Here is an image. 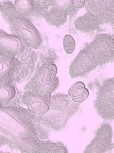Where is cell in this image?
Returning <instances> with one entry per match:
<instances>
[{"mask_svg": "<svg viewBox=\"0 0 114 153\" xmlns=\"http://www.w3.org/2000/svg\"><path fill=\"white\" fill-rule=\"evenodd\" d=\"M36 115L21 107H2L0 105V132L12 140L17 150L32 153L38 140L35 129Z\"/></svg>", "mask_w": 114, "mask_h": 153, "instance_id": "cell-1", "label": "cell"}, {"mask_svg": "<svg viewBox=\"0 0 114 153\" xmlns=\"http://www.w3.org/2000/svg\"><path fill=\"white\" fill-rule=\"evenodd\" d=\"M114 51L113 36L106 33L96 35L73 60L69 68L70 77L85 76L98 66L109 62L113 59Z\"/></svg>", "mask_w": 114, "mask_h": 153, "instance_id": "cell-2", "label": "cell"}, {"mask_svg": "<svg viewBox=\"0 0 114 153\" xmlns=\"http://www.w3.org/2000/svg\"><path fill=\"white\" fill-rule=\"evenodd\" d=\"M80 103L72 100L69 95L56 94L51 97L48 111L36 116L34 123L43 124L55 132H59L67 126L68 122L78 111Z\"/></svg>", "mask_w": 114, "mask_h": 153, "instance_id": "cell-3", "label": "cell"}, {"mask_svg": "<svg viewBox=\"0 0 114 153\" xmlns=\"http://www.w3.org/2000/svg\"><path fill=\"white\" fill-rule=\"evenodd\" d=\"M0 10L7 17L16 35L25 42L28 48L37 50L42 43V38L31 20L16 12L10 3L1 5Z\"/></svg>", "mask_w": 114, "mask_h": 153, "instance_id": "cell-4", "label": "cell"}, {"mask_svg": "<svg viewBox=\"0 0 114 153\" xmlns=\"http://www.w3.org/2000/svg\"><path fill=\"white\" fill-rule=\"evenodd\" d=\"M57 73L56 65L50 60H45L37 68L34 74L24 89L51 99V94L59 84Z\"/></svg>", "mask_w": 114, "mask_h": 153, "instance_id": "cell-5", "label": "cell"}, {"mask_svg": "<svg viewBox=\"0 0 114 153\" xmlns=\"http://www.w3.org/2000/svg\"><path fill=\"white\" fill-rule=\"evenodd\" d=\"M114 78H112L103 82L98 90L94 103L97 114L107 121L114 120Z\"/></svg>", "mask_w": 114, "mask_h": 153, "instance_id": "cell-6", "label": "cell"}, {"mask_svg": "<svg viewBox=\"0 0 114 153\" xmlns=\"http://www.w3.org/2000/svg\"><path fill=\"white\" fill-rule=\"evenodd\" d=\"M113 129L110 123L103 122L96 130L94 138L85 148L84 153H106L113 148Z\"/></svg>", "mask_w": 114, "mask_h": 153, "instance_id": "cell-7", "label": "cell"}, {"mask_svg": "<svg viewBox=\"0 0 114 153\" xmlns=\"http://www.w3.org/2000/svg\"><path fill=\"white\" fill-rule=\"evenodd\" d=\"M114 2V0L85 1L84 6L88 12L99 19L102 23L104 22L113 25Z\"/></svg>", "mask_w": 114, "mask_h": 153, "instance_id": "cell-8", "label": "cell"}, {"mask_svg": "<svg viewBox=\"0 0 114 153\" xmlns=\"http://www.w3.org/2000/svg\"><path fill=\"white\" fill-rule=\"evenodd\" d=\"M51 99L32 91H25L21 97V103L36 116L42 115L48 110Z\"/></svg>", "mask_w": 114, "mask_h": 153, "instance_id": "cell-9", "label": "cell"}, {"mask_svg": "<svg viewBox=\"0 0 114 153\" xmlns=\"http://www.w3.org/2000/svg\"><path fill=\"white\" fill-rule=\"evenodd\" d=\"M27 47L25 42L17 35L0 34V56H15L23 52Z\"/></svg>", "mask_w": 114, "mask_h": 153, "instance_id": "cell-10", "label": "cell"}, {"mask_svg": "<svg viewBox=\"0 0 114 153\" xmlns=\"http://www.w3.org/2000/svg\"><path fill=\"white\" fill-rule=\"evenodd\" d=\"M19 65L18 61L14 56H0V80L12 82L14 80V74Z\"/></svg>", "mask_w": 114, "mask_h": 153, "instance_id": "cell-11", "label": "cell"}, {"mask_svg": "<svg viewBox=\"0 0 114 153\" xmlns=\"http://www.w3.org/2000/svg\"><path fill=\"white\" fill-rule=\"evenodd\" d=\"M102 22L93 13L87 12L83 16L79 17L74 22L75 28L84 33L96 30L99 28Z\"/></svg>", "mask_w": 114, "mask_h": 153, "instance_id": "cell-12", "label": "cell"}, {"mask_svg": "<svg viewBox=\"0 0 114 153\" xmlns=\"http://www.w3.org/2000/svg\"><path fill=\"white\" fill-rule=\"evenodd\" d=\"M47 2L49 9L47 10L45 15L47 22L50 25L56 27L64 24L67 20V13L63 10L51 6L49 1H47Z\"/></svg>", "mask_w": 114, "mask_h": 153, "instance_id": "cell-13", "label": "cell"}, {"mask_svg": "<svg viewBox=\"0 0 114 153\" xmlns=\"http://www.w3.org/2000/svg\"><path fill=\"white\" fill-rule=\"evenodd\" d=\"M13 6L18 13L28 18L33 13L34 10L35 1L28 0L15 1Z\"/></svg>", "mask_w": 114, "mask_h": 153, "instance_id": "cell-14", "label": "cell"}, {"mask_svg": "<svg viewBox=\"0 0 114 153\" xmlns=\"http://www.w3.org/2000/svg\"><path fill=\"white\" fill-rule=\"evenodd\" d=\"M12 82L0 80V105L4 102H8L15 95L16 90Z\"/></svg>", "mask_w": 114, "mask_h": 153, "instance_id": "cell-15", "label": "cell"}, {"mask_svg": "<svg viewBox=\"0 0 114 153\" xmlns=\"http://www.w3.org/2000/svg\"><path fill=\"white\" fill-rule=\"evenodd\" d=\"M50 5L54 7L59 8L66 12L68 16H74L78 10L74 7L73 1L60 0L49 1Z\"/></svg>", "mask_w": 114, "mask_h": 153, "instance_id": "cell-16", "label": "cell"}, {"mask_svg": "<svg viewBox=\"0 0 114 153\" xmlns=\"http://www.w3.org/2000/svg\"><path fill=\"white\" fill-rule=\"evenodd\" d=\"M64 48L68 54H71L74 51L75 48V42L74 38L70 35H66L64 38Z\"/></svg>", "mask_w": 114, "mask_h": 153, "instance_id": "cell-17", "label": "cell"}, {"mask_svg": "<svg viewBox=\"0 0 114 153\" xmlns=\"http://www.w3.org/2000/svg\"><path fill=\"white\" fill-rule=\"evenodd\" d=\"M15 90V95L13 98L8 102L3 103L1 106L4 107H12V106H14L17 108L21 107L19 104H22L21 101L22 92L16 89Z\"/></svg>", "mask_w": 114, "mask_h": 153, "instance_id": "cell-18", "label": "cell"}, {"mask_svg": "<svg viewBox=\"0 0 114 153\" xmlns=\"http://www.w3.org/2000/svg\"><path fill=\"white\" fill-rule=\"evenodd\" d=\"M89 94V91L87 89L85 88L83 92L80 95L77 97H72V99L74 102L80 103L85 100L88 98Z\"/></svg>", "mask_w": 114, "mask_h": 153, "instance_id": "cell-19", "label": "cell"}, {"mask_svg": "<svg viewBox=\"0 0 114 153\" xmlns=\"http://www.w3.org/2000/svg\"><path fill=\"white\" fill-rule=\"evenodd\" d=\"M85 87V85L81 82H78L75 83L72 86L69 91V95L70 97H73L75 93L80 88Z\"/></svg>", "mask_w": 114, "mask_h": 153, "instance_id": "cell-20", "label": "cell"}, {"mask_svg": "<svg viewBox=\"0 0 114 153\" xmlns=\"http://www.w3.org/2000/svg\"><path fill=\"white\" fill-rule=\"evenodd\" d=\"M85 1H73V4L76 9H79L83 7L85 5Z\"/></svg>", "mask_w": 114, "mask_h": 153, "instance_id": "cell-21", "label": "cell"}, {"mask_svg": "<svg viewBox=\"0 0 114 153\" xmlns=\"http://www.w3.org/2000/svg\"><path fill=\"white\" fill-rule=\"evenodd\" d=\"M1 5H0V8H1ZM6 33L4 32V31H3L2 30H0V34H6Z\"/></svg>", "mask_w": 114, "mask_h": 153, "instance_id": "cell-22", "label": "cell"}]
</instances>
